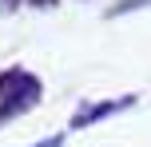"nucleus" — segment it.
<instances>
[{
  "instance_id": "nucleus-4",
  "label": "nucleus",
  "mask_w": 151,
  "mask_h": 147,
  "mask_svg": "<svg viewBox=\"0 0 151 147\" xmlns=\"http://www.w3.org/2000/svg\"><path fill=\"white\" fill-rule=\"evenodd\" d=\"M8 4H12V0H8Z\"/></svg>"
},
{
  "instance_id": "nucleus-3",
  "label": "nucleus",
  "mask_w": 151,
  "mask_h": 147,
  "mask_svg": "<svg viewBox=\"0 0 151 147\" xmlns=\"http://www.w3.org/2000/svg\"><path fill=\"white\" fill-rule=\"evenodd\" d=\"M64 143V135H52V139H44V143H36V147H60Z\"/></svg>"
},
{
  "instance_id": "nucleus-2",
  "label": "nucleus",
  "mask_w": 151,
  "mask_h": 147,
  "mask_svg": "<svg viewBox=\"0 0 151 147\" xmlns=\"http://www.w3.org/2000/svg\"><path fill=\"white\" fill-rule=\"evenodd\" d=\"M135 103V95H119V100H107V103H83L80 111L72 115V127H83V123H99V119H107L111 111H123V108H131Z\"/></svg>"
},
{
  "instance_id": "nucleus-1",
  "label": "nucleus",
  "mask_w": 151,
  "mask_h": 147,
  "mask_svg": "<svg viewBox=\"0 0 151 147\" xmlns=\"http://www.w3.org/2000/svg\"><path fill=\"white\" fill-rule=\"evenodd\" d=\"M36 100H40V80L32 72H24V68L0 72V123L16 119L28 108H36Z\"/></svg>"
}]
</instances>
